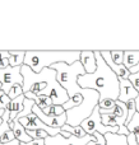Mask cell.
Masks as SVG:
<instances>
[{"mask_svg": "<svg viewBox=\"0 0 139 145\" xmlns=\"http://www.w3.org/2000/svg\"><path fill=\"white\" fill-rule=\"evenodd\" d=\"M3 123H4V121H3V118L0 117V125H3Z\"/></svg>", "mask_w": 139, "mask_h": 145, "instance_id": "obj_35", "label": "cell"}, {"mask_svg": "<svg viewBox=\"0 0 139 145\" xmlns=\"http://www.w3.org/2000/svg\"><path fill=\"white\" fill-rule=\"evenodd\" d=\"M23 75H22V66H9L7 69L0 70V83L3 85V92L5 94H9L10 89L15 84H20L23 87Z\"/></svg>", "mask_w": 139, "mask_h": 145, "instance_id": "obj_6", "label": "cell"}, {"mask_svg": "<svg viewBox=\"0 0 139 145\" xmlns=\"http://www.w3.org/2000/svg\"><path fill=\"white\" fill-rule=\"evenodd\" d=\"M139 97V93L132 85V83L128 80H120V95L119 99L123 103H128L130 101H135Z\"/></svg>", "mask_w": 139, "mask_h": 145, "instance_id": "obj_9", "label": "cell"}, {"mask_svg": "<svg viewBox=\"0 0 139 145\" xmlns=\"http://www.w3.org/2000/svg\"><path fill=\"white\" fill-rule=\"evenodd\" d=\"M35 103H36V106L42 111L46 110V108H49V107H51V106L54 105L52 99H51L49 95H37V97L35 98Z\"/></svg>", "mask_w": 139, "mask_h": 145, "instance_id": "obj_18", "label": "cell"}, {"mask_svg": "<svg viewBox=\"0 0 139 145\" xmlns=\"http://www.w3.org/2000/svg\"><path fill=\"white\" fill-rule=\"evenodd\" d=\"M98 107L100 110L104 111H114L115 107H116V102L112 99H105L102 102H98Z\"/></svg>", "mask_w": 139, "mask_h": 145, "instance_id": "obj_22", "label": "cell"}, {"mask_svg": "<svg viewBox=\"0 0 139 145\" xmlns=\"http://www.w3.org/2000/svg\"><path fill=\"white\" fill-rule=\"evenodd\" d=\"M23 92H32L36 95H49L56 106H64L69 101L66 90L58 82V74L54 69H43L41 72H35L30 66L22 65Z\"/></svg>", "mask_w": 139, "mask_h": 145, "instance_id": "obj_1", "label": "cell"}, {"mask_svg": "<svg viewBox=\"0 0 139 145\" xmlns=\"http://www.w3.org/2000/svg\"><path fill=\"white\" fill-rule=\"evenodd\" d=\"M83 101H84L83 94L78 93V94H75L73 98H70V99H69L68 102L63 106V107H64V110H65V111L71 110V108H75V107H78V106H81L82 103H83Z\"/></svg>", "mask_w": 139, "mask_h": 145, "instance_id": "obj_19", "label": "cell"}, {"mask_svg": "<svg viewBox=\"0 0 139 145\" xmlns=\"http://www.w3.org/2000/svg\"><path fill=\"white\" fill-rule=\"evenodd\" d=\"M19 145H45V140H32L30 143H19Z\"/></svg>", "mask_w": 139, "mask_h": 145, "instance_id": "obj_28", "label": "cell"}, {"mask_svg": "<svg viewBox=\"0 0 139 145\" xmlns=\"http://www.w3.org/2000/svg\"><path fill=\"white\" fill-rule=\"evenodd\" d=\"M128 144H129V145H138V141H137L135 135L129 134V136H128Z\"/></svg>", "mask_w": 139, "mask_h": 145, "instance_id": "obj_29", "label": "cell"}, {"mask_svg": "<svg viewBox=\"0 0 139 145\" xmlns=\"http://www.w3.org/2000/svg\"><path fill=\"white\" fill-rule=\"evenodd\" d=\"M23 94H24V92H23V87L20 84H15L14 87L10 89L8 97H9L10 99H15V98L20 97V95H23Z\"/></svg>", "mask_w": 139, "mask_h": 145, "instance_id": "obj_21", "label": "cell"}, {"mask_svg": "<svg viewBox=\"0 0 139 145\" xmlns=\"http://www.w3.org/2000/svg\"><path fill=\"white\" fill-rule=\"evenodd\" d=\"M127 129H128V131H129L130 134L135 135L137 141H138V145H139V113L138 112L135 113V116L133 117V120L128 123Z\"/></svg>", "mask_w": 139, "mask_h": 145, "instance_id": "obj_17", "label": "cell"}, {"mask_svg": "<svg viewBox=\"0 0 139 145\" xmlns=\"http://www.w3.org/2000/svg\"><path fill=\"white\" fill-rule=\"evenodd\" d=\"M96 140V138L92 135H87L86 138H75L71 135L69 139L64 138L61 134L56 136H49L45 139V145H87L89 141Z\"/></svg>", "mask_w": 139, "mask_h": 145, "instance_id": "obj_7", "label": "cell"}, {"mask_svg": "<svg viewBox=\"0 0 139 145\" xmlns=\"http://www.w3.org/2000/svg\"><path fill=\"white\" fill-rule=\"evenodd\" d=\"M124 54L125 51H111L112 61L119 64V65H123V63H124Z\"/></svg>", "mask_w": 139, "mask_h": 145, "instance_id": "obj_23", "label": "cell"}, {"mask_svg": "<svg viewBox=\"0 0 139 145\" xmlns=\"http://www.w3.org/2000/svg\"><path fill=\"white\" fill-rule=\"evenodd\" d=\"M9 52H10V59H9L10 66L15 68V66H22L24 64L26 51H9Z\"/></svg>", "mask_w": 139, "mask_h": 145, "instance_id": "obj_14", "label": "cell"}, {"mask_svg": "<svg viewBox=\"0 0 139 145\" xmlns=\"http://www.w3.org/2000/svg\"><path fill=\"white\" fill-rule=\"evenodd\" d=\"M107 145H129L128 144V136L119 135V134H106L105 135Z\"/></svg>", "mask_w": 139, "mask_h": 145, "instance_id": "obj_15", "label": "cell"}, {"mask_svg": "<svg viewBox=\"0 0 139 145\" xmlns=\"http://www.w3.org/2000/svg\"><path fill=\"white\" fill-rule=\"evenodd\" d=\"M46 116H50V117H56V116H61L63 113H65L66 111L64 110L63 106H56V105H52L51 107L46 108V110L42 111Z\"/></svg>", "mask_w": 139, "mask_h": 145, "instance_id": "obj_20", "label": "cell"}, {"mask_svg": "<svg viewBox=\"0 0 139 145\" xmlns=\"http://www.w3.org/2000/svg\"><path fill=\"white\" fill-rule=\"evenodd\" d=\"M127 69H133L139 64V51H125L124 54V63Z\"/></svg>", "mask_w": 139, "mask_h": 145, "instance_id": "obj_13", "label": "cell"}, {"mask_svg": "<svg viewBox=\"0 0 139 145\" xmlns=\"http://www.w3.org/2000/svg\"><path fill=\"white\" fill-rule=\"evenodd\" d=\"M79 61L83 65L86 74H92L97 70V59L94 51H82Z\"/></svg>", "mask_w": 139, "mask_h": 145, "instance_id": "obj_10", "label": "cell"}, {"mask_svg": "<svg viewBox=\"0 0 139 145\" xmlns=\"http://www.w3.org/2000/svg\"><path fill=\"white\" fill-rule=\"evenodd\" d=\"M129 82L132 83V85L135 88V90H137V92L139 93V72H135V74H130Z\"/></svg>", "mask_w": 139, "mask_h": 145, "instance_id": "obj_26", "label": "cell"}, {"mask_svg": "<svg viewBox=\"0 0 139 145\" xmlns=\"http://www.w3.org/2000/svg\"><path fill=\"white\" fill-rule=\"evenodd\" d=\"M82 51H26V57L23 65L30 66L35 72H41L43 69L51 68L59 63H66L73 65L81 60Z\"/></svg>", "mask_w": 139, "mask_h": 145, "instance_id": "obj_3", "label": "cell"}, {"mask_svg": "<svg viewBox=\"0 0 139 145\" xmlns=\"http://www.w3.org/2000/svg\"><path fill=\"white\" fill-rule=\"evenodd\" d=\"M101 56H102V59L106 61L107 65L111 68V70L114 71L117 76H119L120 80H128V79H129L130 70L125 68L124 64H123V65H119V64H116V63H114V61H112L111 51H101Z\"/></svg>", "mask_w": 139, "mask_h": 145, "instance_id": "obj_8", "label": "cell"}, {"mask_svg": "<svg viewBox=\"0 0 139 145\" xmlns=\"http://www.w3.org/2000/svg\"><path fill=\"white\" fill-rule=\"evenodd\" d=\"M61 130L63 131H68V133H70L73 136H75V138H79V139H82V138H86L88 134L84 131V129L82 127V126H77V127H73V126H69V125H64L63 127H61Z\"/></svg>", "mask_w": 139, "mask_h": 145, "instance_id": "obj_16", "label": "cell"}, {"mask_svg": "<svg viewBox=\"0 0 139 145\" xmlns=\"http://www.w3.org/2000/svg\"><path fill=\"white\" fill-rule=\"evenodd\" d=\"M4 112H5V110H0V117H3V116H4Z\"/></svg>", "mask_w": 139, "mask_h": 145, "instance_id": "obj_34", "label": "cell"}, {"mask_svg": "<svg viewBox=\"0 0 139 145\" xmlns=\"http://www.w3.org/2000/svg\"><path fill=\"white\" fill-rule=\"evenodd\" d=\"M81 126L84 129V131L88 135H92V136H93L94 133H100L102 135H106V134H119V127L117 126L116 127H107V126H105L102 123V117H101V113H100L98 106L94 108L92 115L82 122Z\"/></svg>", "mask_w": 139, "mask_h": 145, "instance_id": "obj_5", "label": "cell"}, {"mask_svg": "<svg viewBox=\"0 0 139 145\" xmlns=\"http://www.w3.org/2000/svg\"><path fill=\"white\" fill-rule=\"evenodd\" d=\"M135 72H139V64L133 69H130V74H135Z\"/></svg>", "mask_w": 139, "mask_h": 145, "instance_id": "obj_31", "label": "cell"}, {"mask_svg": "<svg viewBox=\"0 0 139 145\" xmlns=\"http://www.w3.org/2000/svg\"><path fill=\"white\" fill-rule=\"evenodd\" d=\"M93 136L96 138V140L89 141L87 145H107V141H106L105 135H102V134H100V133H94Z\"/></svg>", "mask_w": 139, "mask_h": 145, "instance_id": "obj_24", "label": "cell"}, {"mask_svg": "<svg viewBox=\"0 0 139 145\" xmlns=\"http://www.w3.org/2000/svg\"><path fill=\"white\" fill-rule=\"evenodd\" d=\"M135 105H137V112L139 113V97L135 99Z\"/></svg>", "mask_w": 139, "mask_h": 145, "instance_id": "obj_33", "label": "cell"}, {"mask_svg": "<svg viewBox=\"0 0 139 145\" xmlns=\"http://www.w3.org/2000/svg\"><path fill=\"white\" fill-rule=\"evenodd\" d=\"M1 145H19V141L14 140V141H12V143H9V144H1Z\"/></svg>", "mask_w": 139, "mask_h": 145, "instance_id": "obj_32", "label": "cell"}, {"mask_svg": "<svg viewBox=\"0 0 139 145\" xmlns=\"http://www.w3.org/2000/svg\"><path fill=\"white\" fill-rule=\"evenodd\" d=\"M24 99H26V97L23 94L20 97L15 98V99H12V102L9 103V106L7 108L10 112V121H14L17 118V116L23 111V102H24Z\"/></svg>", "mask_w": 139, "mask_h": 145, "instance_id": "obj_11", "label": "cell"}, {"mask_svg": "<svg viewBox=\"0 0 139 145\" xmlns=\"http://www.w3.org/2000/svg\"><path fill=\"white\" fill-rule=\"evenodd\" d=\"M15 140V136H14V133L13 130H9L1 136V144H9L12 141Z\"/></svg>", "mask_w": 139, "mask_h": 145, "instance_id": "obj_25", "label": "cell"}, {"mask_svg": "<svg viewBox=\"0 0 139 145\" xmlns=\"http://www.w3.org/2000/svg\"><path fill=\"white\" fill-rule=\"evenodd\" d=\"M97 59V70L92 74L79 76L78 84L83 89H93L100 93V102L112 99L116 102L120 95V79L102 59L101 51H94Z\"/></svg>", "mask_w": 139, "mask_h": 145, "instance_id": "obj_2", "label": "cell"}, {"mask_svg": "<svg viewBox=\"0 0 139 145\" xmlns=\"http://www.w3.org/2000/svg\"><path fill=\"white\" fill-rule=\"evenodd\" d=\"M4 59H10L9 51H0V60H4Z\"/></svg>", "mask_w": 139, "mask_h": 145, "instance_id": "obj_30", "label": "cell"}, {"mask_svg": "<svg viewBox=\"0 0 139 145\" xmlns=\"http://www.w3.org/2000/svg\"><path fill=\"white\" fill-rule=\"evenodd\" d=\"M13 122H14V125H13L12 130H13V133H14L15 140H18L19 143H30V141L33 140V139L27 134V130H26L17 120H14Z\"/></svg>", "mask_w": 139, "mask_h": 145, "instance_id": "obj_12", "label": "cell"}, {"mask_svg": "<svg viewBox=\"0 0 139 145\" xmlns=\"http://www.w3.org/2000/svg\"><path fill=\"white\" fill-rule=\"evenodd\" d=\"M51 69H54L56 71L58 82L66 90L69 99L73 98L78 93H81V94L86 93V89L81 88L78 84L79 76L86 74V70H84L83 65L81 64V61H77L73 65H68L66 63H59L51 66Z\"/></svg>", "mask_w": 139, "mask_h": 145, "instance_id": "obj_4", "label": "cell"}, {"mask_svg": "<svg viewBox=\"0 0 139 145\" xmlns=\"http://www.w3.org/2000/svg\"><path fill=\"white\" fill-rule=\"evenodd\" d=\"M9 130H10V126H9L8 122H4L3 125H0V136H3L7 131H9Z\"/></svg>", "mask_w": 139, "mask_h": 145, "instance_id": "obj_27", "label": "cell"}]
</instances>
